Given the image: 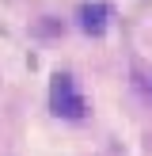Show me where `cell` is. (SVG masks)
I'll return each mask as SVG.
<instances>
[{"mask_svg": "<svg viewBox=\"0 0 152 156\" xmlns=\"http://www.w3.org/2000/svg\"><path fill=\"white\" fill-rule=\"evenodd\" d=\"M50 99H53V111L65 114V118H80V114H84V99H80V91L72 88L68 76H57V80H53Z\"/></svg>", "mask_w": 152, "mask_h": 156, "instance_id": "6da1fadb", "label": "cell"}, {"mask_svg": "<svg viewBox=\"0 0 152 156\" xmlns=\"http://www.w3.org/2000/svg\"><path fill=\"white\" fill-rule=\"evenodd\" d=\"M84 27L99 34V30L106 27V8H103V4H95V8H84Z\"/></svg>", "mask_w": 152, "mask_h": 156, "instance_id": "7a4b0ae2", "label": "cell"}]
</instances>
